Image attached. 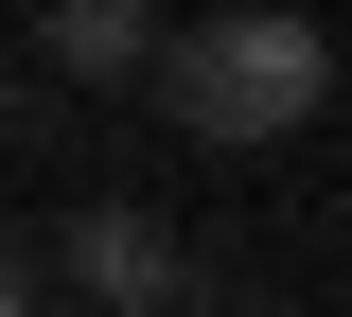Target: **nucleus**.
Masks as SVG:
<instances>
[{
	"label": "nucleus",
	"mask_w": 352,
	"mask_h": 317,
	"mask_svg": "<svg viewBox=\"0 0 352 317\" xmlns=\"http://www.w3.org/2000/svg\"><path fill=\"white\" fill-rule=\"evenodd\" d=\"M71 282H88L106 317H194V265H176L159 212H71Z\"/></svg>",
	"instance_id": "f03ea898"
},
{
	"label": "nucleus",
	"mask_w": 352,
	"mask_h": 317,
	"mask_svg": "<svg viewBox=\"0 0 352 317\" xmlns=\"http://www.w3.org/2000/svg\"><path fill=\"white\" fill-rule=\"evenodd\" d=\"M0 317H36V247H0Z\"/></svg>",
	"instance_id": "20e7f679"
},
{
	"label": "nucleus",
	"mask_w": 352,
	"mask_h": 317,
	"mask_svg": "<svg viewBox=\"0 0 352 317\" xmlns=\"http://www.w3.org/2000/svg\"><path fill=\"white\" fill-rule=\"evenodd\" d=\"M53 53L71 71H141V0H53Z\"/></svg>",
	"instance_id": "7ed1b4c3"
},
{
	"label": "nucleus",
	"mask_w": 352,
	"mask_h": 317,
	"mask_svg": "<svg viewBox=\"0 0 352 317\" xmlns=\"http://www.w3.org/2000/svg\"><path fill=\"white\" fill-rule=\"evenodd\" d=\"M159 89H176V124H194V141H282V124L335 106V36L282 18V0H247V18H194V36H176Z\"/></svg>",
	"instance_id": "f257e3e1"
}]
</instances>
